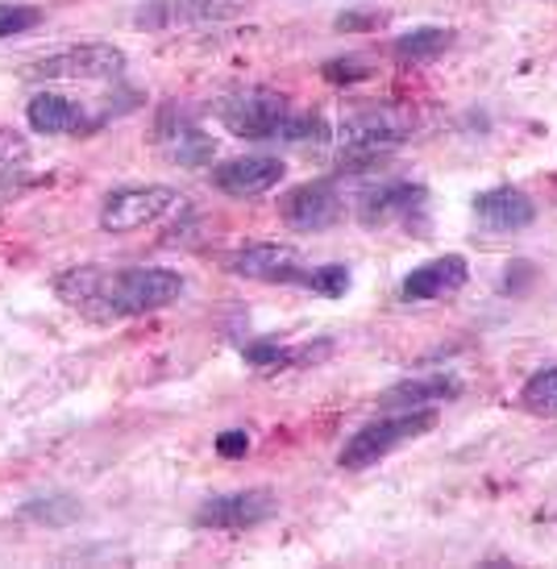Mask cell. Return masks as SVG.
Here are the masks:
<instances>
[{
	"instance_id": "1",
	"label": "cell",
	"mask_w": 557,
	"mask_h": 569,
	"mask_svg": "<svg viewBox=\"0 0 557 569\" xmlns=\"http://www.w3.org/2000/svg\"><path fill=\"white\" fill-rule=\"evenodd\" d=\"M183 274L167 267H100V262H83V267H67L54 274V296L88 320H129L159 312L167 303L183 296Z\"/></svg>"
},
{
	"instance_id": "2",
	"label": "cell",
	"mask_w": 557,
	"mask_h": 569,
	"mask_svg": "<svg viewBox=\"0 0 557 569\" xmlns=\"http://www.w3.org/2000/svg\"><path fill=\"white\" fill-rule=\"evenodd\" d=\"M341 138V171H370V162H379L387 150H396L399 142L412 138V117L399 109H367L354 112L346 126L337 129Z\"/></svg>"
},
{
	"instance_id": "3",
	"label": "cell",
	"mask_w": 557,
	"mask_h": 569,
	"mask_svg": "<svg viewBox=\"0 0 557 569\" xmlns=\"http://www.w3.org/2000/svg\"><path fill=\"white\" fill-rule=\"evenodd\" d=\"M437 428V411L432 408H412V411H391L375 425H362L350 441L341 445L337 453V466L341 470H367V466H379L387 453H396L399 445L416 441V437H429Z\"/></svg>"
},
{
	"instance_id": "4",
	"label": "cell",
	"mask_w": 557,
	"mask_h": 569,
	"mask_svg": "<svg viewBox=\"0 0 557 569\" xmlns=\"http://www.w3.org/2000/svg\"><path fill=\"white\" fill-rule=\"evenodd\" d=\"M212 112L241 142H271V138H284L287 121H291V100L271 88H238V92L221 96Z\"/></svg>"
},
{
	"instance_id": "5",
	"label": "cell",
	"mask_w": 557,
	"mask_h": 569,
	"mask_svg": "<svg viewBox=\"0 0 557 569\" xmlns=\"http://www.w3.org/2000/svg\"><path fill=\"white\" fill-rule=\"evenodd\" d=\"M358 221L367 229H408L416 238H429V188L420 183H382V188H370L362 200H358Z\"/></svg>"
},
{
	"instance_id": "6",
	"label": "cell",
	"mask_w": 557,
	"mask_h": 569,
	"mask_svg": "<svg viewBox=\"0 0 557 569\" xmlns=\"http://www.w3.org/2000/svg\"><path fill=\"white\" fill-rule=\"evenodd\" d=\"M225 270L238 274V279H250V283L304 287L308 274H312V262H308L296 246L255 241V246H238L233 253H225Z\"/></svg>"
},
{
	"instance_id": "7",
	"label": "cell",
	"mask_w": 557,
	"mask_h": 569,
	"mask_svg": "<svg viewBox=\"0 0 557 569\" xmlns=\"http://www.w3.org/2000/svg\"><path fill=\"white\" fill-rule=\"evenodd\" d=\"M126 50L112 42H83V47L54 50L47 59H38L30 67L33 80H80V83H100V80H121L126 76Z\"/></svg>"
},
{
	"instance_id": "8",
	"label": "cell",
	"mask_w": 557,
	"mask_h": 569,
	"mask_svg": "<svg viewBox=\"0 0 557 569\" xmlns=\"http://www.w3.org/2000/svg\"><path fill=\"white\" fill-rule=\"evenodd\" d=\"M179 208V191L167 183H142V188H117L100 204V229L105 233H138L146 224L162 221Z\"/></svg>"
},
{
	"instance_id": "9",
	"label": "cell",
	"mask_w": 557,
	"mask_h": 569,
	"mask_svg": "<svg viewBox=\"0 0 557 569\" xmlns=\"http://www.w3.org/2000/svg\"><path fill=\"white\" fill-rule=\"evenodd\" d=\"M275 511H279L275 490H229V495H212V499L196 507V528H205V532H246V528L275 520Z\"/></svg>"
},
{
	"instance_id": "10",
	"label": "cell",
	"mask_w": 557,
	"mask_h": 569,
	"mask_svg": "<svg viewBox=\"0 0 557 569\" xmlns=\"http://www.w3.org/2000/svg\"><path fill=\"white\" fill-rule=\"evenodd\" d=\"M241 13V0H146L133 13V26L150 33L196 30V26H221Z\"/></svg>"
},
{
	"instance_id": "11",
	"label": "cell",
	"mask_w": 557,
	"mask_h": 569,
	"mask_svg": "<svg viewBox=\"0 0 557 569\" xmlns=\"http://www.w3.org/2000/svg\"><path fill=\"white\" fill-rule=\"evenodd\" d=\"M26 121L33 133H50V138H88L96 129L112 121V112H88L63 92H38L26 104Z\"/></svg>"
},
{
	"instance_id": "12",
	"label": "cell",
	"mask_w": 557,
	"mask_h": 569,
	"mask_svg": "<svg viewBox=\"0 0 557 569\" xmlns=\"http://www.w3.org/2000/svg\"><path fill=\"white\" fill-rule=\"evenodd\" d=\"M279 217H284V224L296 229V233H320V229H329V224L341 221V191H337L334 179L296 183V188L284 191Z\"/></svg>"
},
{
	"instance_id": "13",
	"label": "cell",
	"mask_w": 557,
	"mask_h": 569,
	"mask_svg": "<svg viewBox=\"0 0 557 569\" xmlns=\"http://www.w3.org/2000/svg\"><path fill=\"white\" fill-rule=\"evenodd\" d=\"M466 279H470V267H466L462 253H441V258L420 262L412 274H404L399 300H408V303L446 300V296H454V291H462Z\"/></svg>"
},
{
	"instance_id": "14",
	"label": "cell",
	"mask_w": 557,
	"mask_h": 569,
	"mask_svg": "<svg viewBox=\"0 0 557 569\" xmlns=\"http://www.w3.org/2000/svg\"><path fill=\"white\" fill-rule=\"evenodd\" d=\"M287 167L271 154H250V159H229L212 171L217 191L233 196V200H250V196H267L284 183Z\"/></svg>"
},
{
	"instance_id": "15",
	"label": "cell",
	"mask_w": 557,
	"mask_h": 569,
	"mask_svg": "<svg viewBox=\"0 0 557 569\" xmlns=\"http://www.w3.org/2000/svg\"><path fill=\"white\" fill-rule=\"evenodd\" d=\"M475 217L487 233H520V229H528V224L537 221V204L520 188L504 183V188L475 196Z\"/></svg>"
},
{
	"instance_id": "16",
	"label": "cell",
	"mask_w": 557,
	"mask_h": 569,
	"mask_svg": "<svg viewBox=\"0 0 557 569\" xmlns=\"http://www.w3.org/2000/svg\"><path fill=\"white\" fill-rule=\"evenodd\" d=\"M334 341L320 337V341H304V346H284V341H271V337H258L241 349L246 366L255 370H308V366H320L325 358H334Z\"/></svg>"
},
{
	"instance_id": "17",
	"label": "cell",
	"mask_w": 557,
	"mask_h": 569,
	"mask_svg": "<svg viewBox=\"0 0 557 569\" xmlns=\"http://www.w3.org/2000/svg\"><path fill=\"white\" fill-rule=\"evenodd\" d=\"M159 142L179 167H208L212 154H217L212 138H208L205 129L196 126L183 109H167L159 117Z\"/></svg>"
},
{
	"instance_id": "18",
	"label": "cell",
	"mask_w": 557,
	"mask_h": 569,
	"mask_svg": "<svg viewBox=\"0 0 557 569\" xmlns=\"http://www.w3.org/2000/svg\"><path fill=\"white\" fill-rule=\"evenodd\" d=\"M462 396V379L454 375H425V379H404L396 387H387L379 403L387 411H412V408H437L449 399Z\"/></svg>"
},
{
	"instance_id": "19",
	"label": "cell",
	"mask_w": 557,
	"mask_h": 569,
	"mask_svg": "<svg viewBox=\"0 0 557 569\" xmlns=\"http://www.w3.org/2000/svg\"><path fill=\"white\" fill-rule=\"evenodd\" d=\"M449 47H454V30H441V26H420V30L399 33L396 42H391V59H396L399 67H420V63L441 59Z\"/></svg>"
},
{
	"instance_id": "20",
	"label": "cell",
	"mask_w": 557,
	"mask_h": 569,
	"mask_svg": "<svg viewBox=\"0 0 557 569\" xmlns=\"http://www.w3.org/2000/svg\"><path fill=\"white\" fill-rule=\"evenodd\" d=\"M520 403L533 416H557V366H541L533 379L520 387Z\"/></svg>"
},
{
	"instance_id": "21",
	"label": "cell",
	"mask_w": 557,
	"mask_h": 569,
	"mask_svg": "<svg viewBox=\"0 0 557 569\" xmlns=\"http://www.w3.org/2000/svg\"><path fill=\"white\" fill-rule=\"evenodd\" d=\"M21 516L38 523H50V528H63V523L80 520V503L67 499V495H38V499H30V503L21 507Z\"/></svg>"
},
{
	"instance_id": "22",
	"label": "cell",
	"mask_w": 557,
	"mask_h": 569,
	"mask_svg": "<svg viewBox=\"0 0 557 569\" xmlns=\"http://www.w3.org/2000/svg\"><path fill=\"white\" fill-rule=\"evenodd\" d=\"M308 291H317L325 300H341L346 291H350V267L346 262H325V267H312L308 274Z\"/></svg>"
},
{
	"instance_id": "23",
	"label": "cell",
	"mask_w": 557,
	"mask_h": 569,
	"mask_svg": "<svg viewBox=\"0 0 557 569\" xmlns=\"http://www.w3.org/2000/svg\"><path fill=\"white\" fill-rule=\"evenodd\" d=\"M26 162H30V138L0 126V174L26 171Z\"/></svg>"
},
{
	"instance_id": "24",
	"label": "cell",
	"mask_w": 557,
	"mask_h": 569,
	"mask_svg": "<svg viewBox=\"0 0 557 569\" xmlns=\"http://www.w3.org/2000/svg\"><path fill=\"white\" fill-rule=\"evenodd\" d=\"M42 26V9L33 4H0V38H17Z\"/></svg>"
},
{
	"instance_id": "25",
	"label": "cell",
	"mask_w": 557,
	"mask_h": 569,
	"mask_svg": "<svg viewBox=\"0 0 557 569\" xmlns=\"http://www.w3.org/2000/svg\"><path fill=\"white\" fill-rule=\"evenodd\" d=\"M325 138H329V126L320 112H291L279 142H325Z\"/></svg>"
},
{
	"instance_id": "26",
	"label": "cell",
	"mask_w": 557,
	"mask_h": 569,
	"mask_svg": "<svg viewBox=\"0 0 557 569\" xmlns=\"http://www.w3.org/2000/svg\"><path fill=\"white\" fill-rule=\"evenodd\" d=\"M320 76L329 83H358V80H370L375 67H370L362 54H346V59H329V63L320 67Z\"/></svg>"
},
{
	"instance_id": "27",
	"label": "cell",
	"mask_w": 557,
	"mask_h": 569,
	"mask_svg": "<svg viewBox=\"0 0 557 569\" xmlns=\"http://www.w3.org/2000/svg\"><path fill=\"white\" fill-rule=\"evenodd\" d=\"M246 449H250V432L246 428H229L217 437V453L221 458H246Z\"/></svg>"
},
{
	"instance_id": "28",
	"label": "cell",
	"mask_w": 557,
	"mask_h": 569,
	"mask_svg": "<svg viewBox=\"0 0 557 569\" xmlns=\"http://www.w3.org/2000/svg\"><path fill=\"white\" fill-rule=\"evenodd\" d=\"M387 26V13L379 9H367V13H341L337 17V30H379Z\"/></svg>"
},
{
	"instance_id": "29",
	"label": "cell",
	"mask_w": 557,
	"mask_h": 569,
	"mask_svg": "<svg viewBox=\"0 0 557 569\" xmlns=\"http://www.w3.org/2000/svg\"><path fill=\"white\" fill-rule=\"evenodd\" d=\"M33 183H38V179H30L26 171L0 174V204H9V200H17V196H26V191H30Z\"/></svg>"
},
{
	"instance_id": "30",
	"label": "cell",
	"mask_w": 557,
	"mask_h": 569,
	"mask_svg": "<svg viewBox=\"0 0 557 569\" xmlns=\"http://www.w3.org/2000/svg\"><path fill=\"white\" fill-rule=\"evenodd\" d=\"M511 267H516V270H508V274H504V291H511V296H516V291L533 279V267H528V262H511Z\"/></svg>"
}]
</instances>
